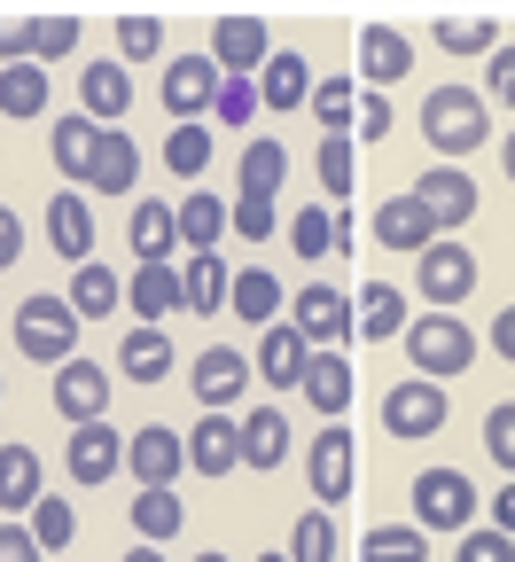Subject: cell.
Masks as SVG:
<instances>
[{
	"instance_id": "9",
	"label": "cell",
	"mask_w": 515,
	"mask_h": 562,
	"mask_svg": "<svg viewBox=\"0 0 515 562\" xmlns=\"http://www.w3.org/2000/svg\"><path fill=\"white\" fill-rule=\"evenodd\" d=\"M47 406L63 414V430H87V422H102V406H110V368H94L87 351H79V360H63L55 383H47Z\"/></svg>"
},
{
	"instance_id": "8",
	"label": "cell",
	"mask_w": 515,
	"mask_h": 562,
	"mask_svg": "<svg viewBox=\"0 0 515 562\" xmlns=\"http://www.w3.org/2000/svg\"><path fill=\"white\" fill-rule=\"evenodd\" d=\"M446 414H454V406H446V383L406 375V383L383 391V430L406 438V446H414V438H437V430H446Z\"/></svg>"
},
{
	"instance_id": "30",
	"label": "cell",
	"mask_w": 515,
	"mask_h": 562,
	"mask_svg": "<svg viewBox=\"0 0 515 562\" xmlns=\"http://www.w3.org/2000/svg\"><path fill=\"white\" fill-rule=\"evenodd\" d=\"M117 375L141 383V391L165 383V375H172V336H165V328H133V336L117 344Z\"/></svg>"
},
{
	"instance_id": "38",
	"label": "cell",
	"mask_w": 515,
	"mask_h": 562,
	"mask_svg": "<svg viewBox=\"0 0 515 562\" xmlns=\"http://www.w3.org/2000/svg\"><path fill=\"white\" fill-rule=\"evenodd\" d=\"M321 195H328V211L351 195V180H359V140H344V133H321Z\"/></svg>"
},
{
	"instance_id": "20",
	"label": "cell",
	"mask_w": 515,
	"mask_h": 562,
	"mask_svg": "<svg viewBox=\"0 0 515 562\" xmlns=\"http://www.w3.org/2000/svg\"><path fill=\"white\" fill-rule=\"evenodd\" d=\"M305 360H313V344H305L298 328H289V321L258 328V383H266V391H298Z\"/></svg>"
},
{
	"instance_id": "53",
	"label": "cell",
	"mask_w": 515,
	"mask_h": 562,
	"mask_svg": "<svg viewBox=\"0 0 515 562\" xmlns=\"http://www.w3.org/2000/svg\"><path fill=\"white\" fill-rule=\"evenodd\" d=\"M454 562H515V539L507 531H461V547H454Z\"/></svg>"
},
{
	"instance_id": "45",
	"label": "cell",
	"mask_w": 515,
	"mask_h": 562,
	"mask_svg": "<svg viewBox=\"0 0 515 562\" xmlns=\"http://www.w3.org/2000/svg\"><path fill=\"white\" fill-rule=\"evenodd\" d=\"M289 562H336V516L328 508L298 516V531H289Z\"/></svg>"
},
{
	"instance_id": "62",
	"label": "cell",
	"mask_w": 515,
	"mask_h": 562,
	"mask_svg": "<svg viewBox=\"0 0 515 562\" xmlns=\"http://www.w3.org/2000/svg\"><path fill=\"white\" fill-rule=\"evenodd\" d=\"M195 562H227V554H195Z\"/></svg>"
},
{
	"instance_id": "22",
	"label": "cell",
	"mask_w": 515,
	"mask_h": 562,
	"mask_svg": "<svg viewBox=\"0 0 515 562\" xmlns=\"http://www.w3.org/2000/svg\"><path fill=\"white\" fill-rule=\"evenodd\" d=\"M406 297H399V281H359V297H351V328L367 336V344H391V336H406Z\"/></svg>"
},
{
	"instance_id": "58",
	"label": "cell",
	"mask_w": 515,
	"mask_h": 562,
	"mask_svg": "<svg viewBox=\"0 0 515 562\" xmlns=\"http://www.w3.org/2000/svg\"><path fill=\"white\" fill-rule=\"evenodd\" d=\"M492 351L515 368V305H500V313H492Z\"/></svg>"
},
{
	"instance_id": "2",
	"label": "cell",
	"mask_w": 515,
	"mask_h": 562,
	"mask_svg": "<svg viewBox=\"0 0 515 562\" xmlns=\"http://www.w3.org/2000/svg\"><path fill=\"white\" fill-rule=\"evenodd\" d=\"M399 344H406V360H414L422 383H454V375H469V368H477V351H484L477 328L454 321V313H414Z\"/></svg>"
},
{
	"instance_id": "13",
	"label": "cell",
	"mask_w": 515,
	"mask_h": 562,
	"mask_svg": "<svg viewBox=\"0 0 515 562\" xmlns=\"http://www.w3.org/2000/svg\"><path fill=\"white\" fill-rule=\"evenodd\" d=\"M406 195H414V203H422V211H429V220L446 227V235L477 220V180H469L461 165H429V172H422V180H414Z\"/></svg>"
},
{
	"instance_id": "42",
	"label": "cell",
	"mask_w": 515,
	"mask_h": 562,
	"mask_svg": "<svg viewBox=\"0 0 515 562\" xmlns=\"http://www.w3.org/2000/svg\"><path fill=\"white\" fill-rule=\"evenodd\" d=\"M180 524H188V516H180V492H141V501H133V531H141V547H165Z\"/></svg>"
},
{
	"instance_id": "31",
	"label": "cell",
	"mask_w": 515,
	"mask_h": 562,
	"mask_svg": "<svg viewBox=\"0 0 515 562\" xmlns=\"http://www.w3.org/2000/svg\"><path fill=\"white\" fill-rule=\"evenodd\" d=\"M133 172H141V149H133V133H102V149H94V172H87V195H133Z\"/></svg>"
},
{
	"instance_id": "60",
	"label": "cell",
	"mask_w": 515,
	"mask_h": 562,
	"mask_svg": "<svg viewBox=\"0 0 515 562\" xmlns=\"http://www.w3.org/2000/svg\"><path fill=\"white\" fill-rule=\"evenodd\" d=\"M500 172H507V188H515V125H507V149H500Z\"/></svg>"
},
{
	"instance_id": "11",
	"label": "cell",
	"mask_w": 515,
	"mask_h": 562,
	"mask_svg": "<svg viewBox=\"0 0 515 562\" xmlns=\"http://www.w3.org/2000/svg\"><path fill=\"white\" fill-rule=\"evenodd\" d=\"M157 102L172 110V125H203V110L219 102V63H211V47H203V55H172V63H165Z\"/></svg>"
},
{
	"instance_id": "55",
	"label": "cell",
	"mask_w": 515,
	"mask_h": 562,
	"mask_svg": "<svg viewBox=\"0 0 515 562\" xmlns=\"http://www.w3.org/2000/svg\"><path fill=\"white\" fill-rule=\"evenodd\" d=\"M32 63V16H0V70Z\"/></svg>"
},
{
	"instance_id": "12",
	"label": "cell",
	"mask_w": 515,
	"mask_h": 562,
	"mask_svg": "<svg viewBox=\"0 0 515 562\" xmlns=\"http://www.w3.org/2000/svg\"><path fill=\"white\" fill-rule=\"evenodd\" d=\"M266 55H273L266 16H219V24H211V63H219V79H258Z\"/></svg>"
},
{
	"instance_id": "56",
	"label": "cell",
	"mask_w": 515,
	"mask_h": 562,
	"mask_svg": "<svg viewBox=\"0 0 515 562\" xmlns=\"http://www.w3.org/2000/svg\"><path fill=\"white\" fill-rule=\"evenodd\" d=\"M0 562H40V539H32V524H0Z\"/></svg>"
},
{
	"instance_id": "25",
	"label": "cell",
	"mask_w": 515,
	"mask_h": 562,
	"mask_svg": "<svg viewBox=\"0 0 515 562\" xmlns=\"http://www.w3.org/2000/svg\"><path fill=\"white\" fill-rule=\"evenodd\" d=\"M258 102H266V110H305V102H313V63H305L298 47H273L266 70H258Z\"/></svg>"
},
{
	"instance_id": "5",
	"label": "cell",
	"mask_w": 515,
	"mask_h": 562,
	"mask_svg": "<svg viewBox=\"0 0 515 562\" xmlns=\"http://www.w3.org/2000/svg\"><path fill=\"white\" fill-rule=\"evenodd\" d=\"M477 484L469 469H422L414 476V531H477Z\"/></svg>"
},
{
	"instance_id": "37",
	"label": "cell",
	"mask_w": 515,
	"mask_h": 562,
	"mask_svg": "<svg viewBox=\"0 0 515 562\" xmlns=\"http://www.w3.org/2000/svg\"><path fill=\"white\" fill-rule=\"evenodd\" d=\"M47 110V70L40 63H9L0 70V117H40Z\"/></svg>"
},
{
	"instance_id": "10",
	"label": "cell",
	"mask_w": 515,
	"mask_h": 562,
	"mask_svg": "<svg viewBox=\"0 0 515 562\" xmlns=\"http://www.w3.org/2000/svg\"><path fill=\"white\" fill-rule=\"evenodd\" d=\"M289 328H298L313 351H344L359 328H351V297L344 290H328V281H305L298 290V305H289Z\"/></svg>"
},
{
	"instance_id": "35",
	"label": "cell",
	"mask_w": 515,
	"mask_h": 562,
	"mask_svg": "<svg viewBox=\"0 0 515 562\" xmlns=\"http://www.w3.org/2000/svg\"><path fill=\"white\" fill-rule=\"evenodd\" d=\"M117 305H125V281H117L110 266H94V258H87L79 273H70V313H79V321H110Z\"/></svg>"
},
{
	"instance_id": "50",
	"label": "cell",
	"mask_w": 515,
	"mask_h": 562,
	"mask_svg": "<svg viewBox=\"0 0 515 562\" xmlns=\"http://www.w3.org/2000/svg\"><path fill=\"white\" fill-rule=\"evenodd\" d=\"M211 117H219V125H250V117H258V79H219Z\"/></svg>"
},
{
	"instance_id": "34",
	"label": "cell",
	"mask_w": 515,
	"mask_h": 562,
	"mask_svg": "<svg viewBox=\"0 0 515 562\" xmlns=\"http://www.w3.org/2000/svg\"><path fill=\"white\" fill-rule=\"evenodd\" d=\"M165 313H180V266H133V321L157 328Z\"/></svg>"
},
{
	"instance_id": "43",
	"label": "cell",
	"mask_w": 515,
	"mask_h": 562,
	"mask_svg": "<svg viewBox=\"0 0 515 562\" xmlns=\"http://www.w3.org/2000/svg\"><path fill=\"white\" fill-rule=\"evenodd\" d=\"M446 55H492L500 47V24L492 16H437V32H429Z\"/></svg>"
},
{
	"instance_id": "7",
	"label": "cell",
	"mask_w": 515,
	"mask_h": 562,
	"mask_svg": "<svg viewBox=\"0 0 515 562\" xmlns=\"http://www.w3.org/2000/svg\"><path fill=\"white\" fill-rule=\"evenodd\" d=\"M125 469L141 492H172L188 476V430H165V422H149V430L125 438Z\"/></svg>"
},
{
	"instance_id": "32",
	"label": "cell",
	"mask_w": 515,
	"mask_h": 562,
	"mask_svg": "<svg viewBox=\"0 0 515 562\" xmlns=\"http://www.w3.org/2000/svg\"><path fill=\"white\" fill-rule=\"evenodd\" d=\"M227 313L250 321V328H273V321H281V281H273L266 266H243L235 290H227Z\"/></svg>"
},
{
	"instance_id": "17",
	"label": "cell",
	"mask_w": 515,
	"mask_h": 562,
	"mask_svg": "<svg viewBox=\"0 0 515 562\" xmlns=\"http://www.w3.org/2000/svg\"><path fill=\"white\" fill-rule=\"evenodd\" d=\"M63 469H70V484H110L125 469V438L110 430V422H87V430H70Z\"/></svg>"
},
{
	"instance_id": "1",
	"label": "cell",
	"mask_w": 515,
	"mask_h": 562,
	"mask_svg": "<svg viewBox=\"0 0 515 562\" xmlns=\"http://www.w3.org/2000/svg\"><path fill=\"white\" fill-rule=\"evenodd\" d=\"M422 140H429L437 165L477 157L484 140H492V102H484L477 87H437V94H422Z\"/></svg>"
},
{
	"instance_id": "39",
	"label": "cell",
	"mask_w": 515,
	"mask_h": 562,
	"mask_svg": "<svg viewBox=\"0 0 515 562\" xmlns=\"http://www.w3.org/2000/svg\"><path fill=\"white\" fill-rule=\"evenodd\" d=\"M359 562H429V531L414 524H376L359 539Z\"/></svg>"
},
{
	"instance_id": "24",
	"label": "cell",
	"mask_w": 515,
	"mask_h": 562,
	"mask_svg": "<svg viewBox=\"0 0 515 562\" xmlns=\"http://www.w3.org/2000/svg\"><path fill=\"white\" fill-rule=\"evenodd\" d=\"M94 149H102V125H94V117L70 110V117H55V125H47V157H55V172H63V180H79V188H87Z\"/></svg>"
},
{
	"instance_id": "48",
	"label": "cell",
	"mask_w": 515,
	"mask_h": 562,
	"mask_svg": "<svg viewBox=\"0 0 515 562\" xmlns=\"http://www.w3.org/2000/svg\"><path fill=\"white\" fill-rule=\"evenodd\" d=\"M165 165H172L180 180H203V172H211V133H203V125H172Z\"/></svg>"
},
{
	"instance_id": "44",
	"label": "cell",
	"mask_w": 515,
	"mask_h": 562,
	"mask_svg": "<svg viewBox=\"0 0 515 562\" xmlns=\"http://www.w3.org/2000/svg\"><path fill=\"white\" fill-rule=\"evenodd\" d=\"M313 110H321V133H344L351 140V125H359V79H321L313 87Z\"/></svg>"
},
{
	"instance_id": "49",
	"label": "cell",
	"mask_w": 515,
	"mask_h": 562,
	"mask_svg": "<svg viewBox=\"0 0 515 562\" xmlns=\"http://www.w3.org/2000/svg\"><path fill=\"white\" fill-rule=\"evenodd\" d=\"M227 227H235L243 243H266V235L281 227V211H273L266 195H235V203H227Z\"/></svg>"
},
{
	"instance_id": "59",
	"label": "cell",
	"mask_w": 515,
	"mask_h": 562,
	"mask_svg": "<svg viewBox=\"0 0 515 562\" xmlns=\"http://www.w3.org/2000/svg\"><path fill=\"white\" fill-rule=\"evenodd\" d=\"M492 531H507V539H515V476L492 492Z\"/></svg>"
},
{
	"instance_id": "3",
	"label": "cell",
	"mask_w": 515,
	"mask_h": 562,
	"mask_svg": "<svg viewBox=\"0 0 515 562\" xmlns=\"http://www.w3.org/2000/svg\"><path fill=\"white\" fill-rule=\"evenodd\" d=\"M79 313H70V297H24L16 305V351L32 368H63V360H79Z\"/></svg>"
},
{
	"instance_id": "19",
	"label": "cell",
	"mask_w": 515,
	"mask_h": 562,
	"mask_svg": "<svg viewBox=\"0 0 515 562\" xmlns=\"http://www.w3.org/2000/svg\"><path fill=\"white\" fill-rule=\"evenodd\" d=\"M47 243H55V258H70V273L94 258V211H87L79 188H63V195L47 203Z\"/></svg>"
},
{
	"instance_id": "29",
	"label": "cell",
	"mask_w": 515,
	"mask_h": 562,
	"mask_svg": "<svg viewBox=\"0 0 515 562\" xmlns=\"http://www.w3.org/2000/svg\"><path fill=\"white\" fill-rule=\"evenodd\" d=\"M125 235H133V258H141V266H172V250H180V227H172V203H157V195H141V203H133V220H125Z\"/></svg>"
},
{
	"instance_id": "23",
	"label": "cell",
	"mask_w": 515,
	"mask_h": 562,
	"mask_svg": "<svg viewBox=\"0 0 515 562\" xmlns=\"http://www.w3.org/2000/svg\"><path fill=\"white\" fill-rule=\"evenodd\" d=\"M188 469H195V476H235V469H243L235 414H195V430H188Z\"/></svg>"
},
{
	"instance_id": "52",
	"label": "cell",
	"mask_w": 515,
	"mask_h": 562,
	"mask_svg": "<svg viewBox=\"0 0 515 562\" xmlns=\"http://www.w3.org/2000/svg\"><path fill=\"white\" fill-rule=\"evenodd\" d=\"M477 94H484V102H507V110H515V40L484 55V87H477Z\"/></svg>"
},
{
	"instance_id": "28",
	"label": "cell",
	"mask_w": 515,
	"mask_h": 562,
	"mask_svg": "<svg viewBox=\"0 0 515 562\" xmlns=\"http://www.w3.org/2000/svg\"><path fill=\"white\" fill-rule=\"evenodd\" d=\"M235 446H243V469H281L289 461V414L281 406H250L235 422Z\"/></svg>"
},
{
	"instance_id": "54",
	"label": "cell",
	"mask_w": 515,
	"mask_h": 562,
	"mask_svg": "<svg viewBox=\"0 0 515 562\" xmlns=\"http://www.w3.org/2000/svg\"><path fill=\"white\" fill-rule=\"evenodd\" d=\"M351 140H391V102H383V94L359 87V125H351Z\"/></svg>"
},
{
	"instance_id": "21",
	"label": "cell",
	"mask_w": 515,
	"mask_h": 562,
	"mask_svg": "<svg viewBox=\"0 0 515 562\" xmlns=\"http://www.w3.org/2000/svg\"><path fill=\"white\" fill-rule=\"evenodd\" d=\"M227 290H235V273H227V258H219V250H195V258L180 266V313H195V321L227 313Z\"/></svg>"
},
{
	"instance_id": "16",
	"label": "cell",
	"mask_w": 515,
	"mask_h": 562,
	"mask_svg": "<svg viewBox=\"0 0 515 562\" xmlns=\"http://www.w3.org/2000/svg\"><path fill=\"white\" fill-rule=\"evenodd\" d=\"M406 70H414V40H406V32H391V24H367V32H359V87H367V94L399 87Z\"/></svg>"
},
{
	"instance_id": "46",
	"label": "cell",
	"mask_w": 515,
	"mask_h": 562,
	"mask_svg": "<svg viewBox=\"0 0 515 562\" xmlns=\"http://www.w3.org/2000/svg\"><path fill=\"white\" fill-rule=\"evenodd\" d=\"M24 524H32L40 554H55V547H70V539H79V516H70V501H63V492H47V501H40Z\"/></svg>"
},
{
	"instance_id": "61",
	"label": "cell",
	"mask_w": 515,
	"mask_h": 562,
	"mask_svg": "<svg viewBox=\"0 0 515 562\" xmlns=\"http://www.w3.org/2000/svg\"><path fill=\"white\" fill-rule=\"evenodd\" d=\"M125 562H165V547H125Z\"/></svg>"
},
{
	"instance_id": "27",
	"label": "cell",
	"mask_w": 515,
	"mask_h": 562,
	"mask_svg": "<svg viewBox=\"0 0 515 562\" xmlns=\"http://www.w3.org/2000/svg\"><path fill=\"white\" fill-rule=\"evenodd\" d=\"M437 235H446V227H437V220H429V211H422L414 195H391V203L376 211V243H383V250H406V258H422Z\"/></svg>"
},
{
	"instance_id": "15",
	"label": "cell",
	"mask_w": 515,
	"mask_h": 562,
	"mask_svg": "<svg viewBox=\"0 0 515 562\" xmlns=\"http://www.w3.org/2000/svg\"><path fill=\"white\" fill-rule=\"evenodd\" d=\"M79 117H94L102 133H117L133 117V70L125 63H87L79 70Z\"/></svg>"
},
{
	"instance_id": "40",
	"label": "cell",
	"mask_w": 515,
	"mask_h": 562,
	"mask_svg": "<svg viewBox=\"0 0 515 562\" xmlns=\"http://www.w3.org/2000/svg\"><path fill=\"white\" fill-rule=\"evenodd\" d=\"M281 180H289V149H281V140H250V149H243V195H281Z\"/></svg>"
},
{
	"instance_id": "57",
	"label": "cell",
	"mask_w": 515,
	"mask_h": 562,
	"mask_svg": "<svg viewBox=\"0 0 515 562\" xmlns=\"http://www.w3.org/2000/svg\"><path fill=\"white\" fill-rule=\"evenodd\" d=\"M16 258H24V227H16V211L0 203V273H9Z\"/></svg>"
},
{
	"instance_id": "6",
	"label": "cell",
	"mask_w": 515,
	"mask_h": 562,
	"mask_svg": "<svg viewBox=\"0 0 515 562\" xmlns=\"http://www.w3.org/2000/svg\"><path fill=\"white\" fill-rule=\"evenodd\" d=\"M414 290H422L437 313H454V305L477 290V250H469V243H454V235H437V243L414 258Z\"/></svg>"
},
{
	"instance_id": "26",
	"label": "cell",
	"mask_w": 515,
	"mask_h": 562,
	"mask_svg": "<svg viewBox=\"0 0 515 562\" xmlns=\"http://www.w3.org/2000/svg\"><path fill=\"white\" fill-rule=\"evenodd\" d=\"M47 501V476H40V453L32 446H0V516H32Z\"/></svg>"
},
{
	"instance_id": "14",
	"label": "cell",
	"mask_w": 515,
	"mask_h": 562,
	"mask_svg": "<svg viewBox=\"0 0 515 562\" xmlns=\"http://www.w3.org/2000/svg\"><path fill=\"white\" fill-rule=\"evenodd\" d=\"M250 375H258V368L243 360L235 344H211V351H195V406H203V414H227V406L250 391Z\"/></svg>"
},
{
	"instance_id": "51",
	"label": "cell",
	"mask_w": 515,
	"mask_h": 562,
	"mask_svg": "<svg viewBox=\"0 0 515 562\" xmlns=\"http://www.w3.org/2000/svg\"><path fill=\"white\" fill-rule=\"evenodd\" d=\"M484 453H492V461L515 476V398H500V406L484 414Z\"/></svg>"
},
{
	"instance_id": "47",
	"label": "cell",
	"mask_w": 515,
	"mask_h": 562,
	"mask_svg": "<svg viewBox=\"0 0 515 562\" xmlns=\"http://www.w3.org/2000/svg\"><path fill=\"white\" fill-rule=\"evenodd\" d=\"M70 47H79V16H70V9L32 16V63H40V70H47V63H63Z\"/></svg>"
},
{
	"instance_id": "41",
	"label": "cell",
	"mask_w": 515,
	"mask_h": 562,
	"mask_svg": "<svg viewBox=\"0 0 515 562\" xmlns=\"http://www.w3.org/2000/svg\"><path fill=\"white\" fill-rule=\"evenodd\" d=\"M157 55H165V24L149 9H125L117 16V63L133 70V63H157Z\"/></svg>"
},
{
	"instance_id": "18",
	"label": "cell",
	"mask_w": 515,
	"mask_h": 562,
	"mask_svg": "<svg viewBox=\"0 0 515 562\" xmlns=\"http://www.w3.org/2000/svg\"><path fill=\"white\" fill-rule=\"evenodd\" d=\"M298 398L321 422H344V406H351V360H344V351H313L305 375H298Z\"/></svg>"
},
{
	"instance_id": "36",
	"label": "cell",
	"mask_w": 515,
	"mask_h": 562,
	"mask_svg": "<svg viewBox=\"0 0 515 562\" xmlns=\"http://www.w3.org/2000/svg\"><path fill=\"white\" fill-rule=\"evenodd\" d=\"M172 227H180V243H188V250H219V235H227V203L195 188L188 203H172Z\"/></svg>"
},
{
	"instance_id": "63",
	"label": "cell",
	"mask_w": 515,
	"mask_h": 562,
	"mask_svg": "<svg viewBox=\"0 0 515 562\" xmlns=\"http://www.w3.org/2000/svg\"><path fill=\"white\" fill-rule=\"evenodd\" d=\"M258 562H289V554H258Z\"/></svg>"
},
{
	"instance_id": "4",
	"label": "cell",
	"mask_w": 515,
	"mask_h": 562,
	"mask_svg": "<svg viewBox=\"0 0 515 562\" xmlns=\"http://www.w3.org/2000/svg\"><path fill=\"white\" fill-rule=\"evenodd\" d=\"M305 484H313V508H344L351 484H359V438L344 430V422H321L313 446H305Z\"/></svg>"
},
{
	"instance_id": "33",
	"label": "cell",
	"mask_w": 515,
	"mask_h": 562,
	"mask_svg": "<svg viewBox=\"0 0 515 562\" xmlns=\"http://www.w3.org/2000/svg\"><path fill=\"white\" fill-rule=\"evenodd\" d=\"M344 243H351V235H344V220H336V211H328L321 195L298 211V220H289V250H298V258H313V266H321L328 250H344Z\"/></svg>"
}]
</instances>
